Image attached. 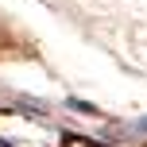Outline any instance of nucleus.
I'll return each instance as SVG.
<instances>
[{
    "label": "nucleus",
    "instance_id": "f257e3e1",
    "mask_svg": "<svg viewBox=\"0 0 147 147\" xmlns=\"http://www.w3.org/2000/svg\"><path fill=\"white\" fill-rule=\"evenodd\" d=\"M143 128H147V120H143Z\"/></svg>",
    "mask_w": 147,
    "mask_h": 147
}]
</instances>
